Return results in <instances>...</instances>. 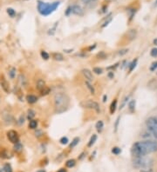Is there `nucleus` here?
<instances>
[{
  "mask_svg": "<svg viewBox=\"0 0 157 172\" xmlns=\"http://www.w3.org/2000/svg\"><path fill=\"white\" fill-rule=\"evenodd\" d=\"M157 151V142L155 140H146L135 143L131 149V153L134 157H146L150 153Z\"/></svg>",
  "mask_w": 157,
  "mask_h": 172,
  "instance_id": "1",
  "label": "nucleus"
},
{
  "mask_svg": "<svg viewBox=\"0 0 157 172\" xmlns=\"http://www.w3.org/2000/svg\"><path fill=\"white\" fill-rule=\"evenodd\" d=\"M54 101V107H55V112L58 114H60L65 112L70 103V100L68 96L65 93L59 92L56 93L53 98Z\"/></svg>",
  "mask_w": 157,
  "mask_h": 172,
  "instance_id": "2",
  "label": "nucleus"
},
{
  "mask_svg": "<svg viewBox=\"0 0 157 172\" xmlns=\"http://www.w3.org/2000/svg\"><path fill=\"white\" fill-rule=\"evenodd\" d=\"M60 2L56 1L53 3H45L43 1H38V5L37 9L38 11L42 15V16H48L52 14L53 11H56V9L60 6Z\"/></svg>",
  "mask_w": 157,
  "mask_h": 172,
  "instance_id": "3",
  "label": "nucleus"
},
{
  "mask_svg": "<svg viewBox=\"0 0 157 172\" xmlns=\"http://www.w3.org/2000/svg\"><path fill=\"white\" fill-rule=\"evenodd\" d=\"M153 164H154L153 159L147 157H134V159L133 160V166L135 169H139V170H150L152 169Z\"/></svg>",
  "mask_w": 157,
  "mask_h": 172,
  "instance_id": "4",
  "label": "nucleus"
},
{
  "mask_svg": "<svg viewBox=\"0 0 157 172\" xmlns=\"http://www.w3.org/2000/svg\"><path fill=\"white\" fill-rule=\"evenodd\" d=\"M146 126L149 133L153 138H157V118L155 117H150L146 121Z\"/></svg>",
  "mask_w": 157,
  "mask_h": 172,
  "instance_id": "5",
  "label": "nucleus"
},
{
  "mask_svg": "<svg viewBox=\"0 0 157 172\" xmlns=\"http://www.w3.org/2000/svg\"><path fill=\"white\" fill-rule=\"evenodd\" d=\"M81 106L84 107V108H87V109H92V110H94L96 112H99L100 111V108H99V104L95 102L94 100H85L83 102H81Z\"/></svg>",
  "mask_w": 157,
  "mask_h": 172,
  "instance_id": "6",
  "label": "nucleus"
},
{
  "mask_svg": "<svg viewBox=\"0 0 157 172\" xmlns=\"http://www.w3.org/2000/svg\"><path fill=\"white\" fill-rule=\"evenodd\" d=\"M7 138L9 139V141L12 143H17L19 142V137H18V134L16 131H13V130H11L7 132Z\"/></svg>",
  "mask_w": 157,
  "mask_h": 172,
  "instance_id": "7",
  "label": "nucleus"
},
{
  "mask_svg": "<svg viewBox=\"0 0 157 172\" xmlns=\"http://www.w3.org/2000/svg\"><path fill=\"white\" fill-rule=\"evenodd\" d=\"M70 7H71V12H72V14L78 15V16H82L83 15V13H84L83 12V9L80 5L74 4V5H72Z\"/></svg>",
  "mask_w": 157,
  "mask_h": 172,
  "instance_id": "8",
  "label": "nucleus"
},
{
  "mask_svg": "<svg viewBox=\"0 0 157 172\" xmlns=\"http://www.w3.org/2000/svg\"><path fill=\"white\" fill-rule=\"evenodd\" d=\"M82 74L85 77V78L87 79V81L88 82H92L94 80V76H93V72L88 69H83L82 70Z\"/></svg>",
  "mask_w": 157,
  "mask_h": 172,
  "instance_id": "9",
  "label": "nucleus"
},
{
  "mask_svg": "<svg viewBox=\"0 0 157 172\" xmlns=\"http://www.w3.org/2000/svg\"><path fill=\"white\" fill-rule=\"evenodd\" d=\"M53 58L56 61H59V62H61L64 60V57L61 53H59V52H54L53 53Z\"/></svg>",
  "mask_w": 157,
  "mask_h": 172,
  "instance_id": "10",
  "label": "nucleus"
},
{
  "mask_svg": "<svg viewBox=\"0 0 157 172\" xmlns=\"http://www.w3.org/2000/svg\"><path fill=\"white\" fill-rule=\"evenodd\" d=\"M26 101H27V103L32 104V103H35L38 101V98L34 95H27L26 96Z\"/></svg>",
  "mask_w": 157,
  "mask_h": 172,
  "instance_id": "11",
  "label": "nucleus"
},
{
  "mask_svg": "<svg viewBox=\"0 0 157 172\" xmlns=\"http://www.w3.org/2000/svg\"><path fill=\"white\" fill-rule=\"evenodd\" d=\"M148 87L151 90H156L157 89V81L156 79H152L151 81L148 82Z\"/></svg>",
  "mask_w": 157,
  "mask_h": 172,
  "instance_id": "12",
  "label": "nucleus"
},
{
  "mask_svg": "<svg viewBox=\"0 0 157 172\" xmlns=\"http://www.w3.org/2000/svg\"><path fill=\"white\" fill-rule=\"evenodd\" d=\"M117 109V99H114L110 105V114H114Z\"/></svg>",
  "mask_w": 157,
  "mask_h": 172,
  "instance_id": "13",
  "label": "nucleus"
},
{
  "mask_svg": "<svg viewBox=\"0 0 157 172\" xmlns=\"http://www.w3.org/2000/svg\"><path fill=\"white\" fill-rule=\"evenodd\" d=\"M103 127H104V124H103V122H102L101 120H99V121H98V122L96 123L95 128H96V130H97L98 132L100 133V132L102 131V130H103Z\"/></svg>",
  "mask_w": 157,
  "mask_h": 172,
  "instance_id": "14",
  "label": "nucleus"
},
{
  "mask_svg": "<svg viewBox=\"0 0 157 172\" xmlns=\"http://www.w3.org/2000/svg\"><path fill=\"white\" fill-rule=\"evenodd\" d=\"M136 31L135 30H130L128 32H127V37L130 40H134L135 37H136Z\"/></svg>",
  "mask_w": 157,
  "mask_h": 172,
  "instance_id": "15",
  "label": "nucleus"
},
{
  "mask_svg": "<svg viewBox=\"0 0 157 172\" xmlns=\"http://www.w3.org/2000/svg\"><path fill=\"white\" fill-rule=\"evenodd\" d=\"M85 84H86L87 88L89 90V91L91 92V94H92V95H94V94H95V90H94V88L93 87V85H92L88 81H86V82H85Z\"/></svg>",
  "mask_w": 157,
  "mask_h": 172,
  "instance_id": "16",
  "label": "nucleus"
},
{
  "mask_svg": "<svg viewBox=\"0 0 157 172\" xmlns=\"http://www.w3.org/2000/svg\"><path fill=\"white\" fill-rule=\"evenodd\" d=\"M37 127H38V121L34 120V119L30 120V122H29V128L31 129V130H35Z\"/></svg>",
  "mask_w": 157,
  "mask_h": 172,
  "instance_id": "17",
  "label": "nucleus"
},
{
  "mask_svg": "<svg viewBox=\"0 0 157 172\" xmlns=\"http://www.w3.org/2000/svg\"><path fill=\"white\" fill-rule=\"evenodd\" d=\"M45 86V81H44V80L39 79V80L37 82V88H38L39 91H41V90H42Z\"/></svg>",
  "mask_w": 157,
  "mask_h": 172,
  "instance_id": "18",
  "label": "nucleus"
},
{
  "mask_svg": "<svg viewBox=\"0 0 157 172\" xmlns=\"http://www.w3.org/2000/svg\"><path fill=\"white\" fill-rule=\"evenodd\" d=\"M75 164H76V161L74 159H70L65 163V166L67 168H72L75 166Z\"/></svg>",
  "mask_w": 157,
  "mask_h": 172,
  "instance_id": "19",
  "label": "nucleus"
},
{
  "mask_svg": "<svg viewBox=\"0 0 157 172\" xmlns=\"http://www.w3.org/2000/svg\"><path fill=\"white\" fill-rule=\"evenodd\" d=\"M135 100H131L129 103H128V109L130 110V112H134V110H135Z\"/></svg>",
  "mask_w": 157,
  "mask_h": 172,
  "instance_id": "20",
  "label": "nucleus"
},
{
  "mask_svg": "<svg viewBox=\"0 0 157 172\" xmlns=\"http://www.w3.org/2000/svg\"><path fill=\"white\" fill-rule=\"evenodd\" d=\"M1 85L3 87V89L4 90V91H6V92L9 91V84L4 78H3V80H1Z\"/></svg>",
  "mask_w": 157,
  "mask_h": 172,
  "instance_id": "21",
  "label": "nucleus"
},
{
  "mask_svg": "<svg viewBox=\"0 0 157 172\" xmlns=\"http://www.w3.org/2000/svg\"><path fill=\"white\" fill-rule=\"evenodd\" d=\"M50 88L49 87H47L46 85L41 90V91H40V93H41V95H43V96H46V95H48L49 93H50Z\"/></svg>",
  "mask_w": 157,
  "mask_h": 172,
  "instance_id": "22",
  "label": "nucleus"
},
{
  "mask_svg": "<svg viewBox=\"0 0 157 172\" xmlns=\"http://www.w3.org/2000/svg\"><path fill=\"white\" fill-rule=\"evenodd\" d=\"M14 150L16 151V152H21L22 151V150H23V146H22V144L18 142V143H15V145H14Z\"/></svg>",
  "mask_w": 157,
  "mask_h": 172,
  "instance_id": "23",
  "label": "nucleus"
},
{
  "mask_svg": "<svg viewBox=\"0 0 157 172\" xmlns=\"http://www.w3.org/2000/svg\"><path fill=\"white\" fill-rule=\"evenodd\" d=\"M96 140H97V135L94 134V135L91 137V138H90V140H89V142H88V144H87V146H88V147H92L94 143H95Z\"/></svg>",
  "mask_w": 157,
  "mask_h": 172,
  "instance_id": "24",
  "label": "nucleus"
},
{
  "mask_svg": "<svg viewBox=\"0 0 157 172\" xmlns=\"http://www.w3.org/2000/svg\"><path fill=\"white\" fill-rule=\"evenodd\" d=\"M6 11H7L8 15H9L11 18H14V17L16 16V11H15V10L12 9V8H8V9L6 10Z\"/></svg>",
  "mask_w": 157,
  "mask_h": 172,
  "instance_id": "25",
  "label": "nucleus"
},
{
  "mask_svg": "<svg viewBox=\"0 0 157 172\" xmlns=\"http://www.w3.org/2000/svg\"><path fill=\"white\" fill-rule=\"evenodd\" d=\"M27 113H28V114H27V117H28L29 120H32L33 117H34L35 115H36V112H35L33 110H29Z\"/></svg>",
  "mask_w": 157,
  "mask_h": 172,
  "instance_id": "26",
  "label": "nucleus"
},
{
  "mask_svg": "<svg viewBox=\"0 0 157 172\" xmlns=\"http://www.w3.org/2000/svg\"><path fill=\"white\" fill-rule=\"evenodd\" d=\"M8 74H9V77H10V78L13 79V78L16 77V69H15V68H11V69L9 70Z\"/></svg>",
  "mask_w": 157,
  "mask_h": 172,
  "instance_id": "27",
  "label": "nucleus"
},
{
  "mask_svg": "<svg viewBox=\"0 0 157 172\" xmlns=\"http://www.w3.org/2000/svg\"><path fill=\"white\" fill-rule=\"evenodd\" d=\"M40 55H41V58H42L43 59H45V60H48L49 58H50L49 54H48L46 51H41Z\"/></svg>",
  "mask_w": 157,
  "mask_h": 172,
  "instance_id": "28",
  "label": "nucleus"
},
{
  "mask_svg": "<svg viewBox=\"0 0 157 172\" xmlns=\"http://www.w3.org/2000/svg\"><path fill=\"white\" fill-rule=\"evenodd\" d=\"M79 143H80V138H73V140L72 141V143H71V144H70V148H73V147H75V146H76Z\"/></svg>",
  "mask_w": 157,
  "mask_h": 172,
  "instance_id": "29",
  "label": "nucleus"
},
{
  "mask_svg": "<svg viewBox=\"0 0 157 172\" xmlns=\"http://www.w3.org/2000/svg\"><path fill=\"white\" fill-rule=\"evenodd\" d=\"M3 171L4 172H12V168L9 164H5L3 168Z\"/></svg>",
  "mask_w": 157,
  "mask_h": 172,
  "instance_id": "30",
  "label": "nucleus"
},
{
  "mask_svg": "<svg viewBox=\"0 0 157 172\" xmlns=\"http://www.w3.org/2000/svg\"><path fill=\"white\" fill-rule=\"evenodd\" d=\"M121 149L119 147H114L112 149V153L114 155H119V154H121Z\"/></svg>",
  "mask_w": 157,
  "mask_h": 172,
  "instance_id": "31",
  "label": "nucleus"
},
{
  "mask_svg": "<svg viewBox=\"0 0 157 172\" xmlns=\"http://www.w3.org/2000/svg\"><path fill=\"white\" fill-rule=\"evenodd\" d=\"M136 65H137V59H134V60L129 65V71H130V72L136 67Z\"/></svg>",
  "mask_w": 157,
  "mask_h": 172,
  "instance_id": "32",
  "label": "nucleus"
},
{
  "mask_svg": "<svg viewBox=\"0 0 157 172\" xmlns=\"http://www.w3.org/2000/svg\"><path fill=\"white\" fill-rule=\"evenodd\" d=\"M93 71H94L95 74H97V75H100V74H102V72H103L102 69L99 68V67H94V69H93Z\"/></svg>",
  "mask_w": 157,
  "mask_h": 172,
  "instance_id": "33",
  "label": "nucleus"
},
{
  "mask_svg": "<svg viewBox=\"0 0 157 172\" xmlns=\"http://www.w3.org/2000/svg\"><path fill=\"white\" fill-rule=\"evenodd\" d=\"M60 142L61 144H67L68 142H69V140H68V138H66V137H63V138H60Z\"/></svg>",
  "mask_w": 157,
  "mask_h": 172,
  "instance_id": "34",
  "label": "nucleus"
},
{
  "mask_svg": "<svg viewBox=\"0 0 157 172\" xmlns=\"http://www.w3.org/2000/svg\"><path fill=\"white\" fill-rule=\"evenodd\" d=\"M150 55L153 57V58H156L157 57V48H154L151 50L150 51Z\"/></svg>",
  "mask_w": 157,
  "mask_h": 172,
  "instance_id": "35",
  "label": "nucleus"
},
{
  "mask_svg": "<svg viewBox=\"0 0 157 172\" xmlns=\"http://www.w3.org/2000/svg\"><path fill=\"white\" fill-rule=\"evenodd\" d=\"M57 24L58 23H56V25L53 27V28H51V29H49V32H48V34L49 35H53L55 33V30H56V26H57Z\"/></svg>",
  "mask_w": 157,
  "mask_h": 172,
  "instance_id": "36",
  "label": "nucleus"
},
{
  "mask_svg": "<svg viewBox=\"0 0 157 172\" xmlns=\"http://www.w3.org/2000/svg\"><path fill=\"white\" fill-rule=\"evenodd\" d=\"M156 69H157V61H156V62H154V63L151 65V66H150V70H151V71H155Z\"/></svg>",
  "mask_w": 157,
  "mask_h": 172,
  "instance_id": "37",
  "label": "nucleus"
},
{
  "mask_svg": "<svg viewBox=\"0 0 157 172\" xmlns=\"http://www.w3.org/2000/svg\"><path fill=\"white\" fill-rule=\"evenodd\" d=\"M120 117H118V118L116 119L115 121V124H114V131L116 132L117 131V129H118V126H119V122H120Z\"/></svg>",
  "mask_w": 157,
  "mask_h": 172,
  "instance_id": "38",
  "label": "nucleus"
},
{
  "mask_svg": "<svg viewBox=\"0 0 157 172\" xmlns=\"http://www.w3.org/2000/svg\"><path fill=\"white\" fill-rule=\"evenodd\" d=\"M128 52V49H123V50H121L118 53H119V55L120 56H123V55H125Z\"/></svg>",
  "mask_w": 157,
  "mask_h": 172,
  "instance_id": "39",
  "label": "nucleus"
},
{
  "mask_svg": "<svg viewBox=\"0 0 157 172\" xmlns=\"http://www.w3.org/2000/svg\"><path fill=\"white\" fill-rule=\"evenodd\" d=\"M111 21H112V18H109V19H108L107 21H106V22L104 23V25H101V26H102V28L106 27V26H107V25H108V24H109V23H110Z\"/></svg>",
  "mask_w": 157,
  "mask_h": 172,
  "instance_id": "40",
  "label": "nucleus"
},
{
  "mask_svg": "<svg viewBox=\"0 0 157 172\" xmlns=\"http://www.w3.org/2000/svg\"><path fill=\"white\" fill-rule=\"evenodd\" d=\"M35 135H36V137H37V138H40V137L42 136V131H36Z\"/></svg>",
  "mask_w": 157,
  "mask_h": 172,
  "instance_id": "41",
  "label": "nucleus"
},
{
  "mask_svg": "<svg viewBox=\"0 0 157 172\" xmlns=\"http://www.w3.org/2000/svg\"><path fill=\"white\" fill-rule=\"evenodd\" d=\"M117 67H118V64H116V65H112V66L107 67V70H114V69H115V68H117Z\"/></svg>",
  "mask_w": 157,
  "mask_h": 172,
  "instance_id": "42",
  "label": "nucleus"
},
{
  "mask_svg": "<svg viewBox=\"0 0 157 172\" xmlns=\"http://www.w3.org/2000/svg\"><path fill=\"white\" fill-rule=\"evenodd\" d=\"M114 77V71H110V72L108 73V77H109V78H113Z\"/></svg>",
  "mask_w": 157,
  "mask_h": 172,
  "instance_id": "43",
  "label": "nucleus"
},
{
  "mask_svg": "<svg viewBox=\"0 0 157 172\" xmlns=\"http://www.w3.org/2000/svg\"><path fill=\"white\" fill-rule=\"evenodd\" d=\"M84 4H89V3H91V2H93L94 0H81Z\"/></svg>",
  "mask_w": 157,
  "mask_h": 172,
  "instance_id": "44",
  "label": "nucleus"
},
{
  "mask_svg": "<svg viewBox=\"0 0 157 172\" xmlns=\"http://www.w3.org/2000/svg\"><path fill=\"white\" fill-rule=\"evenodd\" d=\"M126 100H128V97H126L125 99H124V101H123V103H122V105H121V109H122L123 107H124V105L126 104Z\"/></svg>",
  "mask_w": 157,
  "mask_h": 172,
  "instance_id": "45",
  "label": "nucleus"
},
{
  "mask_svg": "<svg viewBox=\"0 0 157 172\" xmlns=\"http://www.w3.org/2000/svg\"><path fill=\"white\" fill-rule=\"evenodd\" d=\"M140 172H154V171L152 169H150V170H141Z\"/></svg>",
  "mask_w": 157,
  "mask_h": 172,
  "instance_id": "46",
  "label": "nucleus"
},
{
  "mask_svg": "<svg viewBox=\"0 0 157 172\" xmlns=\"http://www.w3.org/2000/svg\"><path fill=\"white\" fill-rule=\"evenodd\" d=\"M107 95H104V97H103V102L105 103V102L107 101Z\"/></svg>",
  "mask_w": 157,
  "mask_h": 172,
  "instance_id": "47",
  "label": "nucleus"
},
{
  "mask_svg": "<svg viewBox=\"0 0 157 172\" xmlns=\"http://www.w3.org/2000/svg\"><path fill=\"white\" fill-rule=\"evenodd\" d=\"M95 47H96V45H95V44H94V46H90V47H89V49H88V50H89V51H92V50H94V48H95Z\"/></svg>",
  "mask_w": 157,
  "mask_h": 172,
  "instance_id": "48",
  "label": "nucleus"
},
{
  "mask_svg": "<svg viewBox=\"0 0 157 172\" xmlns=\"http://www.w3.org/2000/svg\"><path fill=\"white\" fill-rule=\"evenodd\" d=\"M58 172H66V171H65V169H60V170Z\"/></svg>",
  "mask_w": 157,
  "mask_h": 172,
  "instance_id": "49",
  "label": "nucleus"
},
{
  "mask_svg": "<svg viewBox=\"0 0 157 172\" xmlns=\"http://www.w3.org/2000/svg\"><path fill=\"white\" fill-rule=\"evenodd\" d=\"M154 44H155L156 45H157V38H156V39H155V40H154Z\"/></svg>",
  "mask_w": 157,
  "mask_h": 172,
  "instance_id": "50",
  "label": "nucleus"
},
{
  "mask_svg": "<svg viewBox=\"0 0 157 172\" xmlns=\"http://www.w3.org/2000/svg\"><path fill=\"white\" fill-rule=\"evenodd\" d=\"M37 172H45L44 170H40V171H37Z\"/></svg>",
  "mask_w": 157,
  "mask_h": 172,
  "instance_id": "51",
  "label": "nucleus"
},
{
  "mask_svg": "<svg viewBox=\"0 0 157 172\" xmlns=\"http://www.w3.org/2000/svg\"><path fill=\"white\" fill-rule=\"evenodd\" d=\"M156 5H157V0L156 1V3H155V6H156Z\"/></svg>",
  "mask_w": 157,
  "mask_h": 172,
  "instance_id": "52",
  "label": "nucleus"
}]
</instances>
